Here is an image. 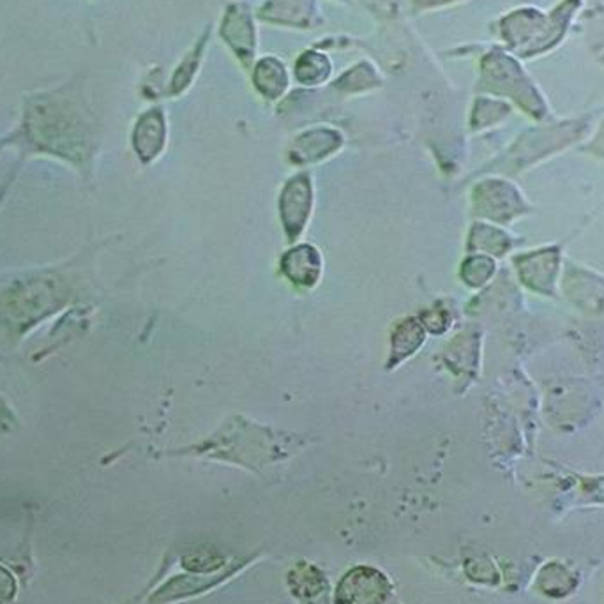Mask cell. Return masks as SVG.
<instances>
[{
  "label": "cell",
  "mask_w": 604,
  "mask_h": 604,
  "mask_svg": "<svg viewBox=\"0 0 604 604\" xmlns=\"http://www.w3.org/2000/svg\"><path fill=\"white\" fill-rule=\"evenodd\" d=\"M221 36L244 66H250L255 59L256 34L248 8L242 4L230 6L221 27Z\"/></svg>",
  "instance_id": "6da1fadb"
},
{
  "label": "cell",
  "mask_w": 604,
  "mask_h": 604,
  "mask_svg": "<svg viewBox=\"0 0 604 604\" xmlns=\"http://www.w3.org/2000/svg\"><path fill=\"white\" fill-rule=\"evenodd\" d=\"M269 22L308 27L315 20V0H271L260 11Z\"/></svg>",
  "instance_id": "7a4b0ae2"
},
{
  "label": "cell",
  "mask_w": 604,
  "mask_h": 604,
  "mask_svg": "<svg viewBox=\"0 0 604 604\" xmlns=\"http://www.w3.org/2000/svg\"><path fill=\"white\" fill-rule=\"evenodd\" d=\"M253 78H255L256 89L265 98H271V100L283 94L290 83L289 71H286L285 64L280 59H276V57L260 59Z\"/></svg>",
  "instance_id": "3957f363"
},
{
  "label": "cell",
  "mask_w": 604,
  "mask_h": 604,
  "mask_svg": "<svg viewBox=\"0 0 604 604\" xmlns=\"http://www.w3.org/2000/svg\"><path fill=\"white\" fill-rule=\"evenodd\" d=\"M333 71V64L324 53L306 52L302 53L295 64V77L304 85H319L324 83Z\"/></svg>",
  "instance_id": "277c9868"
},
{
  "label": "cell",
  "mask_w": 604,
  "mask_h": 604,
  "mask_svg": "<svg viewBox=\"0 0 604 604\" xmlns=\"http://www.w3.org/2000/svg\"><path fill=\"white\" fill-rule=\"evenodd\" d=\"M205 39L193 48V52L188 53L187 59H184L181 68H179L178 74L173 78V89L181 85L187 87L193 80L194 73L199 70L200 56H202V47H205Z\"/></svg>",
  "instance_id": "5b68a950"
},
{
  "label": "cell",
  "mask_w": 604,
  "mask_h": 604,
  "mask_svg": "<svg viewBox=\"0 0 604 604\" xmlns=\"http://www.w3.org/2000/svg\"><path fill=\"white\" fill-rule=\"evenodd\" d=\"M11 417H9V412L6 411V406L0 403V423H9Z\"/></svg>",
  "instance_id": "8992f818"
}]
</instances>
